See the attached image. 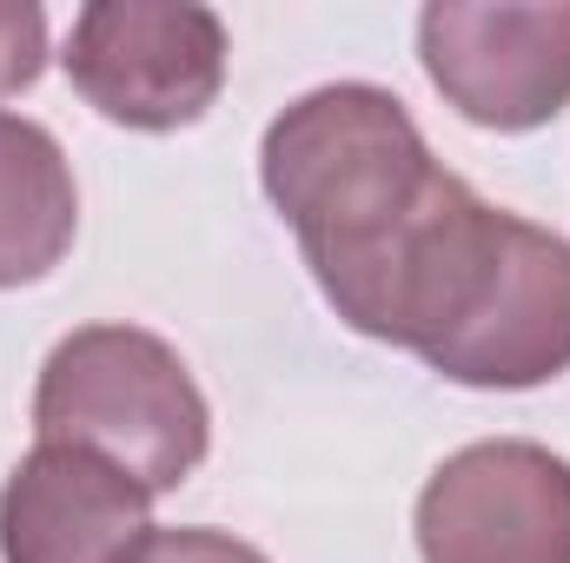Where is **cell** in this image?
<instances>
[{
  "mask_svg": "<svg viewBox=\"0 0 570 563\" xmlns=\"http://www.w3.org/2000/svg\"><path fill=\"white\" fill-rule=\"evenodd\" d=\"M259 186L298 233L325 305L379 345L419 352L458 325L504 213L431 159L419 120L372 80H332L259 140Z\"/></svg>",
  "mask_w": 570,
  "mask_h": 563,
  "instance_id": "6da1fadb",
  "label": "cell"
},
{
  "mask_svg": "<svg viewBox=\"0 0 570 563\" xmlns=\"http://www.w3.org/2000/svg\"><path fill=\"white\" fill-rule=\"evenodd\" d=\"M33 431L40 444H80L120 464L159 497L206 464L213 412L166 338L140 325H80L40 365Z\"/></svg>",
  "mask_w": 570,
  "mask_h": 563,
  "instance_id": "7a4b0ae2",
  "label": "cell"
},
{
  "mask_svg": "<svg viewBox=\"0 0 570 563\" xmlns=\"http://www.w3.org/2000/svg\"><path fill=\"white\" fill-rule=\"evenodd\" d=\"M60 60L100 120L179 134L226 87V20L199 0H87Z\"/></svg>",
  "mask_w": 570,
  "mask_h": 563,
  "instance_id": "3957f363",
  "label": "cell"
},
{
  "mask_svg": "<svg viewBox=\"0 0 570 563\" xmlns=\"http://www.w3.org/2000/svg\"><path fill=\"white\" fill-rule=\"evenodd\" d=\"M419 60L471 127H551L570 107V0H431L419 13Z\"/></svg>",
  "mask_w": 570,
  "mask_h": 563,
  "instance_id": "277c9868",
  "label": "cell"
},
{
  "mask_svg": "<svg viewBox=\"0 0 570 563\" xmlns=\"http://www.w3.org/2000/svg\"><path fill=\"white\" fill-rule=\"evenodd\" d=\"M425 563H570V457L531 437L451 451L419 491Z\"/></svg>",
  "mask_w": 570,
  "mask_h": 563,
  "instance_id": "5b68a950",
  "label": "cell"
},
{
  "mask_svg": "<svg viewBox=\"0 0 570 563\" xmlns=\"http://www.w3.org/2000/svg\"><path fill=\"white\" fill-rule=\"evenodd\" d=\"M425 365L471 392H531L570 372V239L504 213L498 253Z\"/></svg>",
  "mask_w": 570,
  "mask_h": 563,
  "instance_id": "8992f818",
  "label": "cell"
},
{
  "mask_svg": "<svg viewBox=\"0 0 570 563\" xmlns=\"http://www.w3.org/2000/svg\"><path fill=\"white\" fill-rule=\"evenodd\" d=\"M153 491L80 444H33L0 484V563H134Z\"/></svg>",
  "mask_w": 570,
  "mask_h": 563,
  "instance_id": "52a82bcc",
  "label": "cell"
},
{
  "mask_svg": "<svg viewBox=\"0 0 570 563\" xmlns=\"http://www.w3.org/2000/svg\"><path fill=\"white\" fill-rule=\"evenodd\" d=\"M80 233V186L40 120L0 113V292L40 285Z\"/></svg>",
  "mask_w": 570,
  "mask_h": 563,
  "instance_id": "ba28073f",
  "label": "cell"
},
{
  "mask_svg": "<svg viewBox=\"0 0 570 563\" xmlns=\"http://www.w3.org/2000/svg\"><path fill=\"white\" fill-rule=\"evenodd\" d=\"M47 67V13L33 0H0V100L27 93Z\"/></svg>",
  "mask_w": 570,
  "mask_h": 563,
  "instance_id": "9c48e42d",
  "label": "cell"
},
{
  "mask_svg": "<svg viewBox=\"0 0 570 563\" xmlns=\"http://www.w3.org/2000/svg\"><path fill=\"white\" fill-rule=\"evenodd\" d=\"M134 563H266V551L239 544L233 531H206V524H179V531H146Z\"/></svg>",
  "mask_w": 570,
  "mask_h": 563,
  "instance_id": "30bf717a",
  "label": "cell"
}]
</instances>
